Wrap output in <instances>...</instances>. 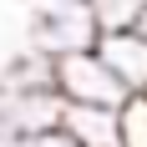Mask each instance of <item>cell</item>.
<instances>
[{
	"label": "cell",
	"instance_id": "30bf717a",
	"mask_svg": "<svg viewBox=\"0 0 147 147\" xmlns=\"http://www.w3.org/2000/svg\"><path fill=\"white\" fill-rule=\"evenodd\" d=\"M26 5H30V10H36V5H46V0H26Z\"/></svg>",
	"mask_w": 147,
	"mask_h": 147
},
{
	"label": "cell",
	"instance_id": "9c48e42d",
	"mask_svg": "<svg viewBox=\"0 0 147 147\" xmlns=\"http://www.w3.org/2000/svg\"><path fill=\"white\" fill-rule=\"evenodd\" d=\"M132 26H137V30L147 36V0H142V10H137V20H132Z\"/></svg>",
	"mask_w": 147,
	"mask_h": 147
},
{
	"label": "cell",
	"instance_id": "5b68a950",
	"mask_svg": "<svg viewBox=\"0 0 147 147\" xmlns=\"http://www.w3.org/2000/svg\"><path fill=\"white\" fill-rule=\"evenodd\" d=\"M51 86H56V61L41 56L36 46L15 51L0 71V91H51Z\"/></svg>",
	"mask_w": 147,
	"mask_h": 147
},
{
	"label": "cell",
	"instance_id": "3957f363",
	"mask_svg": "<svg viewBox=\"0 0 147 147\" xmlns=\"http://www.w3.org/2000/svg\"><path fill=\"white\" fill-rule=\"evenodd\" d=\"M96 56L112 66L122 86L132 91V96H147V36L137 26H122V30H102V41H96Z\"/></svg>",
	"mask_w": 147,
	"mask_h": 147
},
{
	"label": "cell",
	"instance_id": "8992f818",
	"mask_svg": "<svg viewBox=\"0 0 147 147\" xmlns=\"http://www.w3.org/2000/svg\"><path fill=\"white\" fill-rule=\"evenodd\" d=\"M122 147H147V96L122 107Z\"/></svg>",
	"mask_w": 147,
	"mask_h": 147
},
{
	"label": "cell",
	"instance_id": "7a4b0ae2",
	"mask_svg": "<svg viewBox=\"0 0 147 147\" xmlns=\"http://www.w3.org/2000/svg\"><path fill=\"white\" fill-rule=\"evenodd\" d=\"M56 91L66 102H76V107H112V112H122V107L132 102V91L112 76V66H107L96 51L61 56L56 61Z\"/></svg>",
	"mask_w": 147,
	"mask_h": 147
},
{
	"label": "cell",
	"instance_id": "277c9868",
	"mask_svg": "<svg viewBox=\"0 0 147 147\" xmlns=\"http://www.w3.org/2000/svg\"><path fill=\"white\" fill-rule=\"evenodd\" d=\"M61 132L71 137L76 147H122V112H112V107H76V102H66Z\"/></svg>",
	"mask_w": 147,
	"mask_h": 147
},
{
	"label": "cell",
	"instance_id": "52a82bcc",
	"mask_svg": "<svg viewBox=\"0 0 147 147\" xmlns=\"http://www.w3.org/2000/svg\"><path fill=\"white\" fill-rule=\"evenodd\" d=\"M96 10H102V26H107V30H122V26L137 20L142 0H96Z\"/></svg>",
	"mask_w": 147,
	"mask_h": 147
},
{
	"label": "cell",
	"instance_id": "ba28073f",
	"mask_svg": "<svg viewBox=\"0 0 147 147\" xmlns=\"http://www.w3.org/2000/svg\"><path fill=\"white\" fill-rule=\"evenodd\" d=\"M10 147H76V142H71V137H66V132L56 127V132H36V137H20V142H10Z\"/></svg>",
	"mask_w": 147,
	"mask_h": 147
},
{
	"label": "cell",
	"instance_id": "6da1fadb",
	"mask_svg": "<svg viewBox=\"0 0 147 147\" xmlns=\"http://www.w3.org/2000/svg\"><path fill=\"white\" fill-rule=\"evenodd\" d=\"M102 10L96 0H46L36 5L26 20V41L41 51V56L61 61V56H76V51H96L102 41Z\"/></svg>",
	"mask_w": 147,
	"mask_h": 147
}]
</instances>
